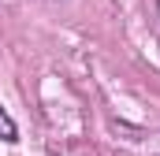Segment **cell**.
<instances>
[{
	"instance_id": "cell-1",
	"label": "cell",
	"mask_w": 160,
	"mask_h": 156,
	"mask_svg": "<svg viewBox=\"0 0 160 156\" xmlns=\"http://www.w3.org/2000/svg\"><path fill=\"white\" fill-rule=\"evenodd\" d=\"M0 141H15V123L8 119V112H0Z\"/></svg>"
}]
</instances>
